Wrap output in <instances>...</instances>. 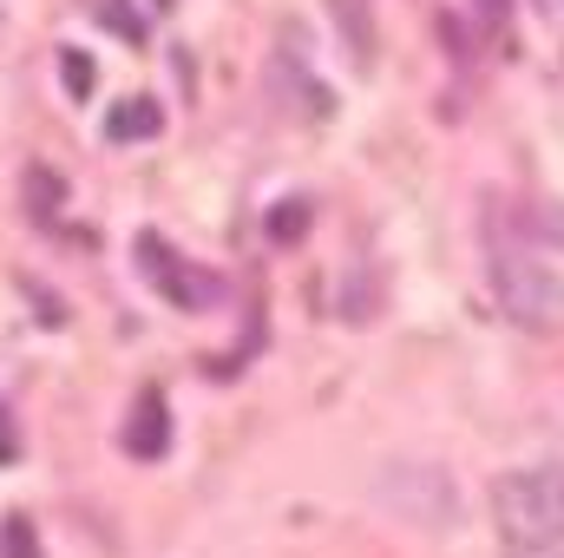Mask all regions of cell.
Instances as JSON below:
<instances>
[{"instance_id":"6da1fadb","label":"cell","mask_w":564,"mask_h":558,"mask_svg":"<svg viewBox=\"0 0 564 558\" xmlns=\"http://www.w3.org/2000/svg\"><path fill=\"white\" fill-rule=\"evenodd\" d=\"M492 526L512 552H558L564 546V460L519 466L492 480Z\"/></svg>"},{"instance_id":"7a4b0ae2","label":"cell","mask_w":564,"mask_h":558,"mask_svg":"<svg viewBox=\"0 0 564 558\" xmlns=\"http://www.w3.org/2000/svg\"><path fill=\"white\" fill-rule=\"evenodd\" d=\"M486 277H492V296L506 302V315L525 322V329H552L564 315V277L525 244V237H499Z\"/></svg>"},{"instance_id":"3957f363","label":"cell","mask_w":564,"mask_h":558,"mask_svg":"<svg viewBox=\"0 0 564 558\" xmlns=\"http://www.w3.org/2000/svg\"><path fill=\"white\" fill-rule=\"evenodd\" d=\"M139 264H144V277H151V289H158L164 302H177V309H210V302L224 296V282L197 277V270H191L164 237H151V230L139 237Z\"/></svg>"},{"instance_id":"277c9868","label":"cell","mask_w":564,"mask_h":558,"mask_svg":"<svg viewBox=\"0 0 564 558\" xmlns=\"http://www.w3.org/2000/svg\"><path fill=\"white\" fill-rule=\"evenodd\" d=\"M164 447H171V408H164L158 388H144L139 401H132V420H126V453L164 460Z\"/></svg>"},{"instance_id":"5b68a950","label":"cell","mask_w":564,"mask_h":558,"mask_svg":"<svg viewBox=\"0 0 564 558\" xmlns=\"http://www.w3.org/2000/svg\"><path fill=\"white\" fill-rule=\"evenodd\" d=\"M328 20L341 26L348 60L368 73V66H375V7H368V0H328Z\"/></svg>"},{"instance_id":"8992f818","label":"cell","mask_w":564,"mask_h":558,"mask_svg":"<svg viewBox=\"0 0 564 558\" xmlns=\"http://www.w3.org/2000/svg\"><path fill=\"white\" fill-rule=\"evenodd\" d=\"M158 132H164V112H158V99H126V106H112V112H106V139H112V144L158 139Z\"/></svg>"},{"instance_id":"52a82bcc","label":"cell","mask_w":564,"mask_h":558,"mask_svg":"<svg viewBox=\"0 0 564 558\" xmlns=\"http://www.w3.org/2000/svg\"><path fill=\"white\" fill-rule=\"evenodd\" d=\"M26 191H33V217L46 224V217H53V204H59V178H46V171H26Z\"/></svg>"},{"instance_id":"ba28073f","label":"cell","mask_w":564,"mask_h":558,"mask_svg":"<svg viewBox=\"0 0 564 558\" xmlns=\"http://www.w3.org/2000/svg\"><path fill=\"white\" fill-rule=\"evenodd\" d=\"M99 20H106L112 33H126V40H144V20L132 7H119V0H99Z\"/></svg>"},{"instance_id":"9c48e42d","label":"cell","mask_w":564,"mask_h":558,"mask_svg":"<svg viewBox=\"0 0 564 558\" xmlns=\"http://www.w3.org/2000/svg\"><path fill=\"white\" fill-rule=\"evenodd\" d=\"M59 73H66V86H73V93H93V60H86V53H73V46H66Z\"/></svg>"},{"instance_id":"30bf717a","label":"cell","mask_w":564,"mask_h":558,"mask_svg":"<svg viewBox=\"0 0 564 558\" xmlns=\"http://www.w3.org/2000/svg\"><path fill=\"white\" fill-rule=\"evenodd\" d=\"M302 211H308V204H276V217H270V237H302V224H308Z\"/></svg>"},{"instance_id":"8fae6325","label":"cell","mask_w":564,"mask_h":558,"mask_svg":"<svg viewBox=\"0 0 564 558\" xmlns=\"http://www.w3.org/2000/svg\"><path fill=\"white\" fill-rule=\"evenodd\" d=\"M7 558H40V546H33V526H26V519H7Z\"/></svg>"},{"instance_id":"7c38bea8","label":"cell","mask_w":564,"mask_h":558,"mask_svg":"<svg viewBox=\"0 0 564 558\" xmlns=\"http://www.w3.org/2000/svg\"><path fill=\"white\" fill-rule=\"evenodd\" d=\"M539 7V20H552V26H564V0H532Z\"/></svg>"},{"instance_id":"4fadbf2b","label":"cell","mask_w":564,"mask_h":558,"mask_svg":"<svg viewBox=\"0 0 564 558\" xmlns=\"http://www.w3.org/2000/svg\"><path fill=\"white\" fill-rule=\"evenodd\" d=\"M0 460H13V433H7V415H0Z\"/></svg>"}]
</instances>
